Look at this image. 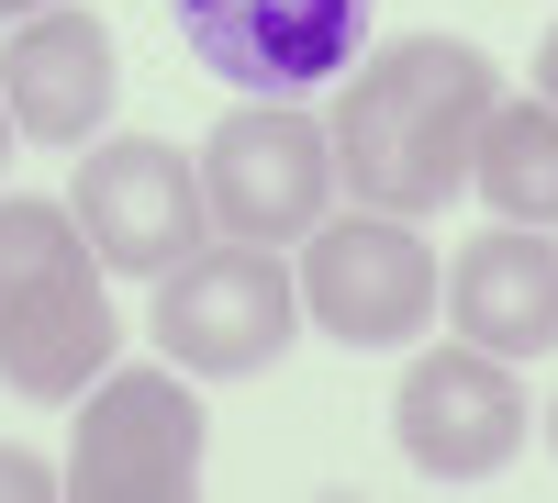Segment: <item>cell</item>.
<instances>
[{
  "label": "cell",
  "instance_id": "obj_2",
  "mask_svg": "<svg viewBox=\"0 0 558 503\" xmlns=\"http://www.w3.org/2000/svg\"><path fill=\"white\" fill-rule=\"evenodd\" d=\"M112 347H123V313L101 291L78 213L0 191V381L23 403H68L112 370Z\"/></svg>",
  "mask_w": 558,
  "mask_h": 503
},
{
  "label": "cell",
  "instance_id": "obj_1",
  "mask_svg": "<svg viewBox=\"0 0 558 503\" xmlns=\"http://www.w3.org/2000/svg\"><path fill=\"white\" fill-rule=\"evenodd\" d=\"M492 101H502V68L470 34H402L347 79L336 123H324L336 134V179L368 213H436L470 179V146H481Z\"/></svg>",
  "mask_w": 558,
  "mask_h": 503
},
{
  "label": "cell",
  "instance_id": "obj_6",
  "mask_svg": "<svg viewBox=\"0 0 558 503\" xmlns=\"http://www.w3.org/2000/svg\"><path fill=\"white\" fill-rule=\"evenodd\" d=\"M302 313L336 347H413L436 325V291L447 268L436 247L413 236V213H347V224H313L302 236Z\"/></svg>",
  "mask_w": 558,
  "mask_h": 503
},
{
  "label": "cell",
  "instance_id": "obj_16",
  "mask_svg": "<svg viewBox=\"0 0 558 503\" xmlns=\"http://www.w3.org/2000/svg\"><path fill=\"white\" fill-rule=\"evenodd\" d=\"M23 12H45V0H0V23H23Z\"/></svg>",
  "mask_w": 558,
  "mask_h": 503
},
{
  "label": "cell",
  "instance_id": "obj_10",
  "mask_svg": "<svg viewBox=\"0 0 558 503\" xmlns=\"http://www.w3.org/2000/svg\"><path fill=\"white\" fill-rule=\"evenodd\" d=\"M0 101H12V123L34 146H89L112 112V34L89 12H68V0L23 12L12 45H0Z\"/></svg>",
  "mask_w": 558,
  "mask_h": 503
},
{
  "label": "cell",
  "instance_id": "obj_4",
  "mask_svg": "<svg viewBox=\"0 0 558 503\" xmlns=\"http://www.w3.org/2000/svg\"><path fill=\"white\" fill-rule=\"evenodd\" d=\"M157 347L179 358L191 381H246L268 370L302 325V280L279 268V247H235V236H202L191 258L157 280Z\"/></svg>",
  "mask_w": 558,
  "mask_h": 503
},
{
  "label": "cell",
  "instance_id": "obj_7",
  "mask_svg": "<svg viewBox=\"0 0 558 503\" xmlns=\"http://www.w3.org/2000/svg\"><path fill=\"white\" fill-rule=\"evenodd\" d=\"M68 213H78L89 258L123 268V280H168V268L213 236L202 168L179 146H157V134H101V146L78 157V179H68Z\"/></svg>",
  "mask_w": 558,
  "mask_h": 503
},
{
  "label": "cell",
  "instance_id": "obj_3",
  "mask_svg": "<svg viewBox=\"0 0 558 503\" xmlns=\"http://www.w3.org/2000/svg\"><path fill=\"white\" fill-rule=\"evenodd\" d=\"M202 447H213V426H202V392L179 370H101L57 481L78 503H191Z\"/></svg>",
  "mask_w": 558,
  "mask_h": 503
},
{
  "label": "cell",
  "instance_id": "obj_8",
  "mask_svg": "<svg viewBox=\"0 0 558 503\" xmlns=\"http://www.w3.org/2000/svg\"><path fill=\"white\" fill-rule=\"evenodd\" d=\"M191 57L246 89V101H302V89L347 79L368 45V0H168Z\"/></svg>",
  "mask_w": 558,
  "mask_h": 503
},
{
  "label": "cell",
  "instance_id": "obj_9",
  "mask_svg": "<svg viewBox=\"0 0 558 503\" xmlns=\"http://www.w3.org/2000/svg\"><path fill=\"white\" fill-rule=\"evenodd\" d=\"M391 436H402V459L436 470V481L514 470V447H525V381H514V358H492L470 336L425 347L402 370V392H391Z\"/></svg>",
  "mask_w": 558,
  "mask_h": 503
},
{
  "label": "cell",
  "instance_id": "obj_14",
  "mask_svg": "<svg viewBox=\"0 0 558 503\" xmlns=\"http://www.w3.org/2000/svg\"><path fill=\"white\" fill-rule=\"evenodd\" d=\"M536 101H558V23H547V45H536Z\"/></svg>",
  "mask_w": 558,
  "mask_h": 503
},
{
  "label": "cell",
  "instance_id": "obj_5",
  "mask_svg": "<svg viewBox=\"0 0 558 503\" xmlns=\"http://www.w3.org/2000/svg\"><path fill=\"white\" fill-rule=\"evenodd\" d=\"M191 168H202L213 236H235V247H302L324 224V202H336V134L313 112H291V101L223 112Z\"/></svg>",
  "mask_w": 558,
  "mask_h": 503
},
{
  "label": "cell",
  "instance_id": "obj_15",
  "mask_svg": "<svg viewBox=\"0 0 558 503\" xmlns=\"http://www.w3.org/2000/svg\"><path fill=\"white\" fill-rule=\"evenodd\" d=\"M12 134H23V123H12V101H0V168H12Z\"/></svg>",
  "mask_w": 558,
  "mask_h": 503
},
{
  "label": "cell",
  "instance_id": "obj_12",
  "mask_svg": "<svg viewBox=\"0 0 558 503\" xmlns=\"http://www.w3.org/2000/svg\"><path fill=\"white\" fill-rule=\"evenodd\" d=\"M470 191L502 224H558V101H492L481 112Z\"/></svg>",
  "mask_w": 558,
  "mask_h": 503
},
{
  "label": "cell",
  "instance_id": "obj_13",
  "mask_svg": "<svg viewBox=\"0 0 558 503\" xmlns=\"http://www.w3.org/2000/svg\"><path fill=\"white\" fill-rule=\"evenodd\" d=\"M45 492H68V481L45 470L34 447H0V503H45Z\"/></svg>",
  "mask_w": 558,
  "mask_h": 503
},
{
  "label": "cell",
  "instance_id": "obj_11",
  "mask_svg": "<svg viewBox=\"0 0 558 503\" xmlns=\"http://www.w3.org/2000/svg\"><path fill=\"white\" fill-rule=\"evenodd\" d=\"M458 313V336L492 347V358H547L558 347V247H547V224H481L470 247L447 258V291Z\"/></svg>",
  "mask_w": 558,
  "mask_h": 503
},
{
  "label": "cell",
  "instance_id": "obj_17",
  "mask_svg": "<svg viewBox=\"0 0 558 503\" xmlns=\"http://www.w3.org/2000/svg\"><path fill=\"white\" fill-rule=\"evenodd\" d=\"M547 447H558V403H547Z\"/></svg>",
  "mask_w": 558,
  "mask_h": 503
}]
</instances>
